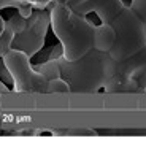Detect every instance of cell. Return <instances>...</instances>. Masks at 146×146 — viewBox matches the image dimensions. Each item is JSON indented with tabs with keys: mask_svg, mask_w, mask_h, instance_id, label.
Listing matches in <instances>:
<instances>
[{
	"mask_svg": "<svg viewBox=\"0 0 146 146\" xmlns=\"http://www.w3.org/2000/svg\"><path fill=\"white\" fill-rule=\"evenodd\" d=\"M124 7V0H86L83 3L73 7L72 10L84 16L95 13L100 22H111L122 11Z\"/></svg>",
	"mask_w": 146,
	"mask_h": 146,
	"instance_id": "8992f818",
	"label": "cell"
},
{
	"mask_svg": "<svg viewBox=\"0 0 146 146\" xmlns=\"http://www.w3.org/2000/svg\"><path fill=\"white\" fill-rule=\"evenodd\" d=\"M7 22L10 24L11 27H13V30H15L16 35H18V33H21L22 30L26 29V26H27V18H24L22 15H19L18 11H16L15 15H11L10 18L7 19Z\"/></svg>",
	"mask_w": 146,
	"mask_h": 146,
	"instance_id": "5bb4252c",
	"label": "cell"
},
{
	"mask_svg": "<svg viewBox=\"0 0 146 146\" xmlns=\"http://www.w3.org/2000/svg\"><path fill=\"white\" fill-rule=\"evenodd\" d=\"M15 36H16V32L13 30V27L5 21L3 27L0 30V56L7 54L13 48V41H15Z\"/></svg>",
	"mask_w": 146,
	"mask_h": 146,
	"instance_id": "30bf717a",
	"label": "cell"
},
{
	"mask_svg": "<svg viewBox=\"0 0 146 146\" xmlns=\"http://www.w3.org/2000/svg\"><path fill=\"white\" fill-rule=\"evenodd\" d=\"M56 2H60V3H65V5H68L70 8H73V7H76V5L83 3V2H86V0H56Z\"/></svg>",
	"mask_w": 146,
	"mask_h": 146,
	"instance_id": "d6986e66",
	"label": "cell"
},
{
	"mask_svg": "<svg viewBox=\"0 0 146 146\" xmlns=\"http://www.w3.org/2000/svg\"><path fill=\"white\" fill-rule=\"evenodd\" d=\"M51 27V18L46 8H35L30 18H27V26L21 33L15 36L13 48L24 51L30 59L41 51L44 46L48 29Z\"/></svg>",
	"mask_w": 146,
	"mask_h": 146,
	"instance_id": "5b68a950",
	"label": "cell"
},
{
	"mask_svg": "<svg viewBox=\"0 0 146 146\" xmlns=\"http://www.w3.org/2000/svg\"><path fill=\"white\" fill-rule=\"evenodd\" d=\"M127 7L146 24V0H129Z\"/></svg>",
	"mask_w": 146,
	"mask_h": 146,
	"instance_id": "9a60e30c",
	"label": "cell"
},
{
	"mask_svg": "<svg viewBox=\"0 0 146 146\" xmlns=\"http://www.w3.org/2000/svg\"><path fill=\"white\" fill-rule=\"evenodd\" d=\"M146 67V46L140 51L133 52L132 56L122 59V60H114V73L125 78H137L138 73Z\"/></svg>",
	"mask_w": 146,
	"mask_h": 146,
	"instance_id": "52a82bcc",
	"label": "cell"
},
{
	"mask_svg": "<svg viewBox=\"0 0 146 146\" xmlns=\"http://www.w3.org/2000/svg\"><path fill=\"white\" fill-rule=\"evenodd\" d=\"M135 80L138 83V92H146V67L138 73V76Z\"/></svg>",
	"mask_w": 146,
	"mask_h": 146,
	"instance_id": "ac0fdd59",
	"label": "cell"
},
{
	"mask_svg": "<svg viewBox=\"0 0 146 146\" xmlns=\"http://www.w3.org/2000/svg\"><path fill=\"white\" fill-rule=\"evenodd\" d=\"M21 3H29L33 8H48L52 3V0H0L2 10H5V8H16Z\"/></svg>",
	"mask_w": 146,
	"mask_h": 146,
	"instance_id": "7c38bea8",
	"label": "cell"
},
{
	"mask_svg": "<svg viewBox=\"0 0 146 146\" xmlns=\"http://www.w3.org/2000/svg\"><path fill=\"white\" fill-rule=\"evenodd\" d=\"M15 10L18 11L19 15H22V16H24V18H30L35 8H33L32 5H29V3H21V5H18V7L15 8Z\"/></svg>",
	"mask_w": 146,
	"mask_h": 146,
	"instance_id": "e0dca14e",
	"label": "cell"
},
{
	"mask_svg": "<svg viewBox=\"0 0 146 146\" xmlns=\"http://www.w3.org/2000/svg\"><path fill=\"white\" fill-rule=\"evenodd\" d=\"M105 92H119V94H132V92H138V83L135 78H125L121 76L117 73H113L110 80L106 81Z\"/></svg>",
	"mask_w": 146,
	"mask_h": 146,
	"instance_id": "9c48e42d",
	"label": "cell"
},
{
	"mask_svg": "<svg viewBox=\"0 0 146 146\" xmlns=\"http://www.w3.org/2000/svg\"><path fill=\"white\" fill-rule=\"evenodd\" d=\"M111 26L116 38L108 54L113 60H122L146 46V24L127 5L111 21Z\"/></svg>",
	"mask_w": 146,
	"mask_h": 146,
	"instance_id": "3957f363",
	"label": "cell"
},
{
	"mask_svg": "<svg viewBox=\"0 0 146 146\" xmlns=\"http://www.w3.org/2000/svg\"><path fill=\"white\" fill-rule=\"evenodd\" d=\"M46 92H51V94L52 92H56V94H65V92H72V91H70V84L62 76H59V78L48 80Z\"/></svg>",
	"mask_w": 146,
	"mask_h": 146,
	"instance_id": "4fadbf2b",
	"label": "cell"
},
{
	"mask_svg": "<svg viewBox=\"0 0 146 146\" xmlns=\"http://www.w3.org/2000/svg\"><path fill=\"white\" fill-rule=\"evenodd\" d=\"M0 13H2V7H0ZM3 24H5V19L2 18V15H0V30H2V27H3Z\"/></svg>",
	"mask_w": 146,
	"mask_h": 146,
	"instance_id": "ffe728a7",
	"label": "cell"
},
{
	"mask_svg": "<svg viewBox=\"0 0 146 146\" xmlns=\"http://www.w3.org/2000/svg\"><path fill=\"white\" fill-rule=\"evenodd\" d=\"M0 57H2V56H0Z\"/></svg>",
	"mask_w": 146,
	"mask_h": 146,
	"instance_id": "44dd1931",
	"label": "cell"
},
{
	"mask_svg": "<svg viewBox=\"0 0 146 146\" xmlns=\"http://www.w3.org/2000/svg\"><path fill=\"white\" fill-rule=\"evenodd\" d=\"M35 68L44 75L46 80H52V78H59L60 76V67H59L57 60L56 59H48L46 62H41V64H36Z\"/></svg>",
	"mask_w": 146,
	"mask_h": 146,
	"instance_id": "8fae6325",
	"label": "cell"
},
{
	"mask_svg": "<svg viewBox=\"0 0 146 146\" xmlns=\"http://www.w3.org/2000/svg\"><path fill=\"white\" fill-rule=\"evenodd\" d=\"M0 81H2V83H5V84H8V86H13L11 75H10V72L7 70V67H5L2 57H0Z\"/></svg>",
	"mask_w": 146,
	"mask_h": 146,
	"instance_id": "2e32d148",
	"label": "cell"
},
{
	"mask_svg": "<svg viewBox=\"0 0 146 146\" xmlns=\"http://www.w3.org/2000/svg\"><path fill=\"white\" fill-rule=\"evenodd\" d=\"M56 60L60 67V76L70 84L72 92H100L114 73V60L110 54L94 48L76 60H67L62 56Z\"/></svg>",
	"mask_w": 146,
	"mask_h": 146,
	"instance_id": "7a4b0ae2",
	"label": "cell"
},
{
	"mask_svg": "<svg viewBox=\"0 0 146 146\" xmlns=\"http://www.w3.org/2000/svg\"><path fill=\"white\" fill-rule=\"evenodd\" d=\"M2 60L11 75L13 89L16 92H46L48 80L35 68L24 51L11 48L2 56Z\"/></svg>",
	"mask_w": 146,
	"mask_h": 146,
	"instance_id": "277c9868",
	"label": "cell"
},
{
	"mask_svg": "<svg viewBox=\"0 0 146 146\" xmlns=\"http://www.w3.org/2000/svg\"><path fill=\"white\" fill-rule=\"evenodd\" d=\"M114 38H116V33L111 22H100L94 29V49L110 52V49L114 44Z\"/></svg>",
	"mask_w": 146,
	"mask_h": 146,
	"instance_id": "ba28073f",
	"label": "cell"
},
{
	"mask_svg": "<svg viewBox=\"0 0 146 146\" xmlns=\"http://www.w3.org/2000/svg\"><path fill=\"white\" fill-rule=\"evenodd\" d=\"M51 29L59 44L62 46V57L76 60L94 48L95 24L84 15H80L65 3L56 2L49 5Z\"/></svg>",
	"mask_w": 146,
	"mask_h": 146,
	"instance_id": "6da1fadb",
	"label": "cell"
}]
</instances>
